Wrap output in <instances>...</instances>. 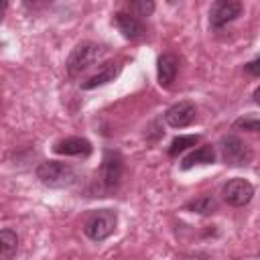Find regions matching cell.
<instances>
[{
    "label": "cell",
    "instance_id": "4fadbf2b",
    "mask_svg": "<svg viewBox=\"0 0 260 260\" xmlns=\"http://www.w3.org/2000/svg\"><path fill=\"white\" fill-rule=\"evenodd\" d=\"M213 160H215V150H213V146H211V144H203V146L191 150V152L181 160V169L187 171V169H191L193 165H211Z\"/></svg>",
    "mask_w": 260,
    "mask_h": 260
},
{
    "label": "cell",
    "instance_id": "9c48e42d",
    "mask_svg": "<svg viewBox=\"0 0 260 260\" xmlns=\"http://www.w3.org/2000/svg\"><path fill=\"white\" fill-rule=\"evenodd\" d=\"M114 22H116L118 30L130 41H138V39H142L146 35L142 20L136 18L134 14H130V12H116L114 14Z\"/></svg>",
    "mask_w": 260,
    "mask_h": 260
},
{
    "label": "cell",
    "instance_id": "277c9868",
    "mask_svg": "<svg viewBox=\"0 0 260 260\" xmlns=\"http://www.w3.org/2000/svg\"><path fill=\"white\" fill-rule=\"evenodd\" d=\"M102 53H104V49L100 45H95V43H89V41L87 43H79L71 51V55L67 59V73L69 75H79L81 71L91 67L102 57Z\"/></svg>",
    "mask_w": 260,
    "mask_h": 260
},
{
    "label": "cell",
    "instance_id": "ba28073f",
    "mask_svg": "<svg viewBox=\"0 0 260 260\" xmlns=\"http://www.w3.org/2000/svg\"><path fill=\"white\" fill-rule=\"evenodd\" d=\"M197 116V108L193 102H177L165 112V122L171 128H185L189 126Z\"/></svg>",
    "mask_w": 260,
    "mask_h": 260
},
{
    "label": "cell",
    "instance_id": "30bf717a",
    "mask_svg": "<svg viewBox=\"0 0 260 260\" xmlns=\"http://www.w3.org/2000/svg\"><path fill=\"white\" fill-rule=\"evenodd\" d=\"M53 150L57 154H65V156H87V154H91V142L81 136H69V138L55 142Z\"/></svg>",
    "mask_w": 260,
    "mask_h": 260
},
{
    "label": "cell",
    "instance_id": "d6986e66",
    "mask_svg": "<svg viewBox=\"0 0 260 260\" xmlns=\"http://www.w3.org/2000/svg\"><path fill=\"white\" fill-rule=\"evenodd\" d=\"M246 71L252 73V75H258V77H260V57L254 59V61H250V63L246 65Z\"/></svg>",
    "mask_w": 260,
    "mask_h": 260
},
{
    "label": "cell",
    "instance_id": "ffe728a7",
    "mask_svg": "<svg viewBox=\"0 0 260 260\" xmlns=\"http://www.w3.org/2000/svg\"><path fill=\"white\" fill-rule=\"evenodd\" d=\"M177 260H207L205 254H185V256H179Z\"/></svg>",
    "mask_w": 260,
    "mask_h": 260
},
{
    "label": "cell",
    "instance_id": "44dd1931",
    "mask_svg": "<svg viewBox=\"0 0 260 260\" xmlns=\"http://www.w3.org/2000/svg\"><path fill=\"white\" fill-rule=\"evenodd\" d=\"M252 100H254V102L260 106V87H256V89H254V93H252Z\"/></svg>",
    "mask_w": 260,
    "mask_h": 260
},
{
    "label": "cell",
    "instance_id": "5b68a950",
    "mask_svg": "<svg viewBox=\"0 0 260 260\" xmlns=\"http://www.w3.org/2000/svg\"><path fill=\"white\" fill-rule=\"evenodd\" d=\"M124 173V158L118 150L106 148L104 150V158H102V169H100V177L106 189H116L120 179Z\"/></svg>",
    "mask_w": 260,
    "mask_h": 260
},
{
    "label": "cell",
    "instance_id": "8fae6325",
    "mask_svg": "<svg viewBox=\"0 0 260 260\" xmlns=\"http://www.w3.org/2000/svg\"><path fill=\"white\" fill-rule=\"evenodd\" d=\"M179 71V59L173 53H162L156 61V79L162 87H171Z\"/></svg>",
    "mask_w": 260,
    "mask_h": 260
},
{
    "label": "cell",
    "instance_id": "9a60e30c",
    "mask_svg": "<svg viewBox=\"0 0 260 260\" xmlns=\"http://www.w3.org/2000/svg\"><path fill=\"white\" fill-rule=\"evenodd\" d=\"M199 142V136L197 134H181V136H175L171 146H169V154L171 156H177L179 152L187 150L189 146H195Z\"/></svg>",
    "mask_w": 260,
    "mask_h": 260
},
{
    "label": "cell",
    "instance_id": "3957f363",
    "mask_svg": "<svg viewBox=\"0 0 260 260\" xmlns=\"http://www.w3.org/2000/svg\"><path fill=\"white\" fill-rule=\"evenodd\" d=\"M217 146H219L221 158H223V162L228 167H246V165L252 162V150H250V146L242 138H238L234 134L221 136Z\"/></svg>",
    "mask_w": 260,
    "mask_h": 260
},
{
    "label": "cell",
    "instance_id": "5bb4252c",
    "mask_svg": "<svg viewBox=\"0 0 260 260\" xmlns=\"http://www.w3.org/2000/svg\"><path fill=\"white\" fill-rule=\"evenodd\" d=\"M16 248H18V236L10 228H4L0 232V258L12 260V256L16 254Z\"/></svg>",
    "mask_w": 260,
    "mask_h": 260
},
{
    "label": "cell",
    "instance_id": "7c38bea8",
    "mask_svg": "<svg viewBox=\"0 0 260 260\" xmlns=\"http://www.w3.org/2000/svg\"><path fill=\"white\" fill-rule=\"evenodd\" d=\"M120 69H122V65H120V63H114V61L102 65L100 71H95L91 77H87V79L81 83V89H93V87H100V85H106V83L114 81V79L118 77Z\"/></svg>",
    "mask_w": 260,
    "mask_h": 260
},
{
    "label": "cell",
    "instance_id": "ac0fdd59",
    "mask_svg": "<svg viewBox=\"0 0 260 260\" xmlns=\"http://www.w3.org/2000/svg\"><path fill=\"white\" fill-rule=\"evenodd\" d=\"M152 10H154V2H150V0H136V2H130L128 4V12L134 14L136 18L150 16Z\"/></svg>",
    "mask_w": 260,
    "mask_h": 260
},
{
    "label": "cell",
    "instance_id": "e0dca14e",
    "mask_svg": "<svg viewBox=\"0 0 260 260\" xmlns=\"http://www.w3.org/2000/svg\"><path fill=\"white\" fill-rule=\"evenodd\" d=\"M236 130H246V132H260V116L256 114H248V116H242L238 118L234 124H232Z\"/></svg>",
    "mask_w": 260,
    "mask_h": 260
},
{
    "label": "cell",
    "instance_id": "2e32d148",
    "mask_svg": "<svg viewBox=\"0 0 260 260\" xmlns=\"http://www.w3.org/2000/svg\"><path fill=\"white\" fill-rule=\"evenodd\" d=\"M187 209H191V211H195V213L207 215V213H213V211L217 209V201H215L211 195H201V197H197L195 201L187 203Z\"/></svg>",
    "mask_w": 260,
    "mask_h": 260
},
{
    "label": "cell",
    "instance_id": "6da1fadb",
    "mask_svg": "<svg viewBox=\"0 0 260 260\" xmlns=\"http://www.w3.org/2000/svg\"><path fill=\"white\" fill-rule=\"evenodd\" d=\"M37 179L49 187V189H65L69 185L75 183L77 175L75 169L69 162H61V160H43L37 167Z\"/></svg>",
    "mask_w": 260,
    "mask_h": 260
},
{
    "label": "cell",
    "instance_id": "52a82bcc",
    "mask_svg": "<svg viewBox=\"0 0 260 260\" xmlns=\"http://www.w3.org/2000/svg\"><path fill=\"white\" fill-rule=\"evenodd\" d=\"M242 14V4L236 0H217L209 8V24L213 28H221L223 24L236 20Z\"/></svg>",
    "mask_w": 260,
    "mask_h": 260
},
{
    "label": "cell",
    "instance_id": "8992f818",
    "mask_svg": "<svg viewBox=\"0 0 260 260\" xmlns=\"http://www.w3.org/2000/svg\"><path fill=\"white\" fill-rule=\"evenodd\" d=\"M221 195H223V201L228 205H234V207H242V205H248L254 197V187L250 181L246 179H230L223 187H221Z\"/></svg>",
    "mask_w": 260,
    "mask_h": 260
},
{
    "label": "cell",
    "instance_id": "7a4b0ae2",
    "mask_svg": "<svg viewBox=\"0 0 260 260\" xmlns=\"http://www.w3.org/2000/svg\"><path fill=\"white\" fill-rule=\"evenodd\" d=\"M118 225V215L114 209H98L91 211L83 223V232L89 240L93 242H104L106 238H110L114 234Z\"/></svg>",
    "mask_w": 260,
    "mask_h": 260
}]
</instances>
